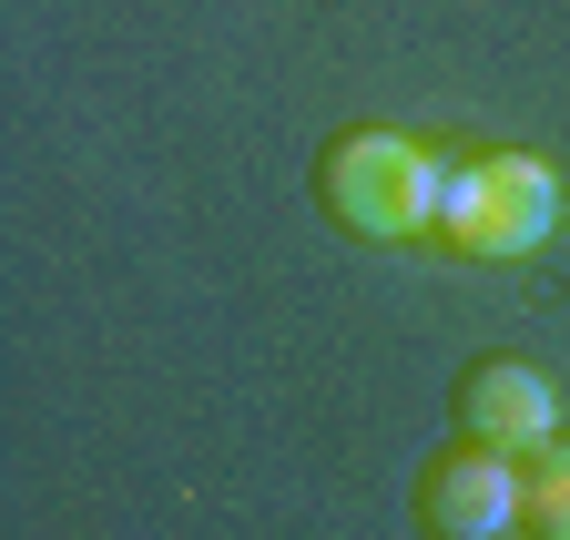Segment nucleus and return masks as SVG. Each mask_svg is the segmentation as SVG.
<instances>
[{"label":"nucleus","mask_w":570,"mask_h":540,"mask_svg":"<svg viewBox=\"0 0 570 540\" xmlns=\"http://www.w3.org/2000/svg\"><path fill=\"white\" fill-rule=\"evenodd\" d=\"M407 510L428 540H520L530 530V469H520V449H489L459 429L439 459H417Z\"/></svg>","instance_id":"obj_3"},{"label":"nucleus","mask_w":570,"mask_h":540,"mask_svg":"<svg viewBox=\"0 0 570 540\" xmlns=\"http://www.w3.org/2000/svg\"><path fill=\"white\" fill-rule=\"evenodd\" d=\"M439 184H449V154L417 144V132H397V122H346L316 154V205L356 245H428Z\"/></svg>","instance_id":"obj_1"},{"label":"nucleus","mask_w":570,"mask_h":540,"mask_svg":"<svg viewBox=\"0 0 570 540\" xmlns=\"http://www.w3.org/2000/svg\"><path fill=\"white\" fill-rule=\"evenodd\" d=\"M550 225H560V174H550V154L469 144V154H449L428 245L459 255V265H520V255L550 245Z\"/></svg>","instance_id":"obj_2"},{"label":"nucleus","mask_w":570,"mask_h":540,"mask_svg":"<svg viewBox=\"0 0 570 540\" xmlns=\"http://www.w3.org/2000/svg\"><path fill=\"white\" fill-rule=\"evenodd\" d=\"M530 540H570V439L530 459Z\"/></svg>","instance_id":"obj_5"},{"label":"nucleus","mask_w":570,"mask_h":540,"mask_svg":"<svg viewBox=\"0 0 570 540\" xmlns=\"http://www.w3.org/2000/svg\"><path fill=\"white\" fill-rule=\"evenodd\" d=\"M459 429L489 449H550L560 439V387L530 357H479L459 377Z\"/></svg>","instance_id":"obj_4"}]
</instances>
